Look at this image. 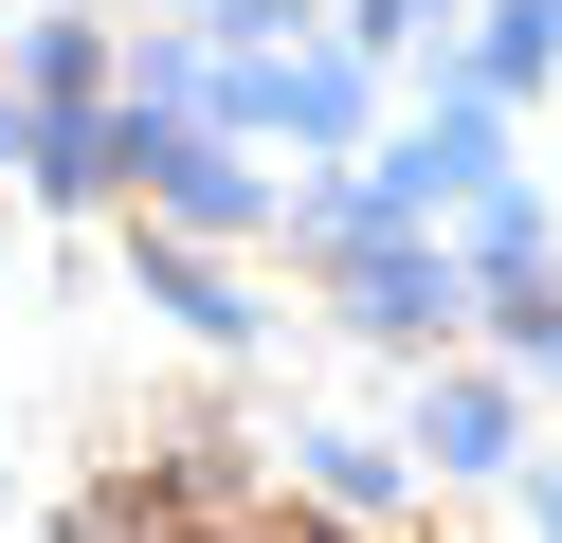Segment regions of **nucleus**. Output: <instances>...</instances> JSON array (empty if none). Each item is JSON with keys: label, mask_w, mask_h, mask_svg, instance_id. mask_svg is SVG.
Masks as SVG:
<instances>
[{"label": "nucleus", "mask_w": 562, "mask_h": 543, "mask_svg": "<svg viewBox=\"0 0 562 543\" xmlns=\"http://www.w3.org/2000/svg\"><path fill=\"white\" fill-rule=\"evenodd\" d=\"M363 19H436V0H363Z\"/></svg>", "instance_id": "7ed1b4c3"}, {"label": "nucleus", "mask_w": 562, "mask_h": 543, "mask_svg": "<svg viewBox=\"0 0 562 543\" xmlns=\"http://www.w3.org/2000/svg\"><path fill=\"white\" fill-rule=\"evenodd\" d=\"M544 55H562V0H508V19H490V91H526Z\"/></svg>", "instance_id": "f03ea898"}, {"label": "nucleus", "mask_w": 562, "mask_h": 543, "mask_svg": "<svg viewBox=\"0 0 562 543\" xmlns=\"http://www.w3.org/2000/svg\"><path fill=\"white\" fill-rule=\"evenodd\" d=\"M544 525H562V489H544Z\"/></svg>", "instance_id": "20e7f679"}, {"label": "nucleus", "mask_w": 562, "mask_h": 543, "mask_svg": "<svg viewBox=\"0 0 562 543\" xmlns=\"http://www.w3.org/2000/svg\"><path fill=\"white\" fill-rule=\"evenodd\" d=\"M417 434H436L453 471H490V453H508V398H490V381H453V398H436V417H417Z\"/></svg>", "instance_id": "f257e3e1"}]
</instances>
